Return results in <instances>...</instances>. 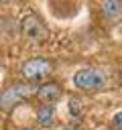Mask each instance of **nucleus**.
<instances>
[{
  "mask_svg": "<svg viewBox=\"0 0 122 130\" xmlns=\"http://www.w3.org/2000/svg\"><path fill=\"white\" fill-rule=\"evenodd\" d=\"M51 69H53V63L49 59H45V57H30V59H26L22 63L20 73H22V77H26V81L35 83V81H41L43 77H47L51 73Z\"/></svg>",
  "mask_w": 122,
  "mask_h": 130,
  "instance_id": "obj_2",
  "label": "nucleus"
},
{
  "mask_svg": "<svg viewBox=\"0 0 122 130\" xmlns=\"http://www.w3.org/2000/svg\"><path fill=\"white\" fill-rule=\"evenodd\" d=\"M100 8H102V14L110 20H118L122 16V2H118V0H104L100 4Z\"/></svg>",
  "mask_w": 122,
  "mask_h": 130,
  "instance_id": "obj_5",
  "label": "nucleus"
},
{
  "mask_svg": "<svg viewBox=\"0 0 122 130\" xmlns=\"http://www.w3.org/2000/svg\"><path fill=\"white\" fill-rule=\"evenodd\" d=\"M37 91H39V87L35 83H30V81H16V83L8 85L0 93V108L2 110H10V108H14L16 104H20L22 100L30 98Z\"/></svg>",
  "mask_w": 122,
  "mask_h": 130,
  "instance_id": "obj_1",
  "label": "nucleus"
},
{
  "mask_svg": "<svg viewBox=\"0 0 122 130\" xmlns=\"http://www.w3.org/2000/svg\"><path fill=\"white\" fill-rule=\"evenodd\" d=\"M73 83L79 89H100L104 85V73L94 67H83L73 75Z\"/></svg>",
  "mask_w": 122,
  "mask_h": 130,
  "instance_id": "obj_3",
  "label": "nucleus"
},
{
  "mask_svg": "<svg viewBox=\"0 0 122 130\" xmlns=\"http://www.w3.org/2000/svg\"><path fill=\"white\" fill-rule=\"evenodd\" d=\"M112 126H114V128H120V130H122V112H118V114H116V116L112 118Z\"/></svg>",
  "mask_w": 122,
  "mask_h": 130,
  "instance_id": "obj_7",
  "label": "nucleus"
},
{
  "mask_svg": "<svg viewBox=\"0 0 122 130\" xmlns=\"http://www.w3.org/2000/svg\"><path fill=\"white\" fill-rule=\"evenodd\" d=\"M22 130H33V128H22Z\"/></svg>",
  "mask_w": 122,
  "mask_h": 130,
  "instance_id": "obj_8",
  "label": "nucleus"
},
{
  "mask_svg": "<svg viewBox=\"0 0 122 130\" xmlns=\"http://www.w3.org/2000/svg\"><path fill=\"white\" fill-rule=\"evenodd\" d=\"M37 122L43 126H49L53 122V106L51 104H41L37 108Z\"/></svg>",
  "mask_w": 122,
  "mask_h": 130,
  "instance_id": "obj_6",
  "label": "nucleus"
},
{
  "mask_svg": "<svg viewBox=\"0 0 122 130\" xmlns=\"http://www.w3.org/2000/svg\"><path fill=\"white\" fill-rule=\"evenodd\" d=\"M37 95H39L45 104H53V102H57V100L61 98V87H59V83L49 81V83H43V85L39 87Z\"/></svg>",
  "mask_w": 122,
  "mask_h": 130,
  "instance_id": "obj_4",
  "label": "nucleus"
}]
</instances>
